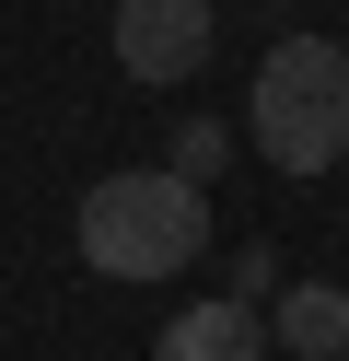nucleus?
<instances>
[{
    "label": "nucleus",
    "mask_w": 349,
    "mask_h": 361,
    "mask_svg": "<svg viewBox=\"0 0 349 361\" xmlns=\"http://www.w3.org/2000/svg\"><path fill=\"white\" fill-rule=\"evenodd\" d=\"M209 59V0H116V71L128 82H186Z\"/></svg>",
    "instance_id": "7ed1b4c3"
},
{
    "label": "nucleus",
    "mask_w": 349,
    "mask_h": 361,
    "mask_svg": "<svg viewBox=\"0 0 349 361\" xmlns=\"http://www.w3.org/2000/svg\"><path fill=\"white\" fill-rule=\"evenodd\" d=\"M221 152H233V140H221V128H209V117H198V128H186V140H175V175H186V187H198V175H209V164H221Z\"/></svg>",
    "instance_id": "423d86ee"
},
{
    "label": "nucleus",
    "mask_w": 349,
    "mask_h": 361,
    "mask_svg": "<svg viewBox=\"0 0 349 361\" xmlns=\"http://www.w3.org/2000/svg\"><path fill=\"white\" fill-rule=\"evenodd\" d=\"M279 338H291L302 361H349V291L338 280H302L291 303H279Z\"/></svg>",
    "instance_id": "39448f33"
},
{
    "label": "nucleus",
    "mask_w": 349,
    "mask_h": 361,
    "mask_svg": "<svg viewBox=\"0 0 349 361\" xmlns=\"http://www.w3.org/2000/svg\"><path fill=\"white\" fill-rule=\"evenodd\" d=\"M245 128L279 175H326L349 152V47L338 35H279L256 59V94H245Z\"/></svg>",
    "instance_id": "f03ea898"
},
{
    "label": "nucleus",
    "mask_w": 349,
    "mask_h": 361,
    "mask_svg": "<svg viewBox=\"0 0 349 361\" xmlns=\"http://www.w3.org/2000/svg\"><path fill=\"white\" fill-rule=\"evenodd\" d=\"M163 361H268V326L245 314V291H209L163 326Z\"/></svg>",
    "instance_id": "20e7f679"
},
{
    "label": "nucleus",
    "mask_w": 349,
    "mask_h": 361,
    "mask_svg": "<svg viewBox=\"0 0 349 361\" xmlns=\"http://www.w3.org/2000/svg\"><path fill=\"white\" fill-rule=\"evenodd\" d=\"M209 245V198L175 164H128L105 187H82V268L93 280H175Z\"/></svg>",
    "instance_id": "f257e3e1"
}]
</instances>
